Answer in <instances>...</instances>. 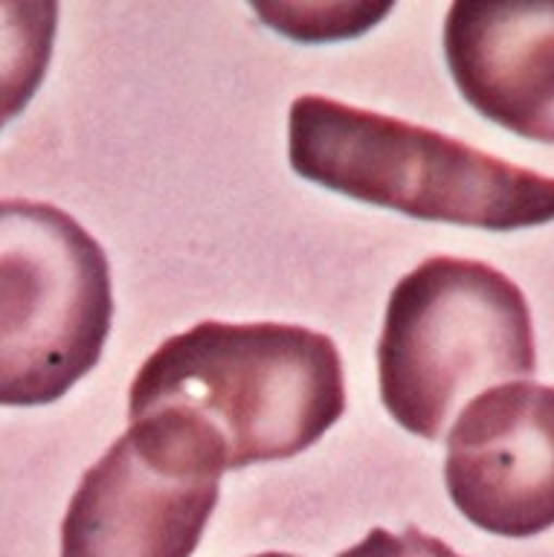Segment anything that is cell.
Segmentation results:
<instances>
[{
	"mask_svg": "<svg viewBox=\"0 0 554 557\" xmlns=\"http://www.w3.org/2000/svg\"><path fill=\"white\" fill-rule=\"evenodd\" d=\"M59 3L0 0V131L24 113L52 61Z\"/></svg>",
	"mask_w": 554,
	"mask_h": 557,
	"instance_id": "8",
	"label": "cell"
},
{
	"mask_svg": "<svg viewBox=\"0 0 554 557\" xmlns=\"http://www.w3.org/2000/svg\"><path fill=\"white\" fill-rule=\"evenodd\" d=\"M346 412L337 343L285 322H198L139 366L128 418L186 424L224 470L299 456Z\"/></svg>",
	"mask_w": 554,
	"mask_h": 557,
	"instance_id": "1",
	"label": "cell"
},
{
	"mask_svg": "<svg viewBox=\"0 0 554 557\" xmlns=\"http://www.w3.org/2000/svg\"><path fill=\"white\" fill-rule=\"evenodd\" d=\"M250 557H296V555H287V552H261V555H250Z\"/></svg>",
	"mask_w": 554,
	"mask_h": 557,
	"instance_id": "10",
	"label": "cell"
},
{
	"mask_svg": "<svg viewBox=\"0 0 554 557\" xmlns=\"http://www.w3.org/2000/svg\"><path fill=\"white\" fill-rule=\"evenodd\" d=\"M534 369L529 302L503 270L433 256L390 294L378 381L383 407L407 433L439 442L465 400Z\"/></svg>",
	"mask_w": 554,
	"mask_h": 557,
	"instance_id": "3",
	"label": "cell"
},
{
	"mask_svg": "<svg viewBox=\"0 0 554 557\" xmlns=\"http://www.w3.org/2000/svg\"><path fill=\"white\" fill-rule=\"evenodd\" d=\"M337 557H461L444 540L409 525L404 531L372 529L357 546L340 552Z\"/></svg>",
	"mask_w": 554,
	"mask_h": 557,
	"instance_id": "9",
	"label": "cell"
},
{
	"mask_svg": "<svg viewBox=\"0 0 554 557\" xmlns=\"http://www.w3.org/2000/svg\"><path fill=\"white\" fill-rule=\"evenodd\" d=\"M444 59L482 116L554 143V3L456 0L444 21Z\"/></svg>",
	"mask_w": 554,
	"mask_h": 557,
	"instance_id": "7",
	"label": "cell"
},
{
	"mask_svg": "<svg viewBox=\"0 0 554 557\" xmlns=\"http://www.w3.org/2000/svg\"><path fill=\"white\" fill-rule=\"evenodd\" d=\"M287 157L305 181L421 221L491 233L554 221V177L325 96L294 99Z\"/></svg>",
	"mask_w": 554,
	"mask_h": 557,
	"instance_id": "2",
	"label": "cell"
},
{
	"mask_svg": "<svg viewBox=\"0 0 554 557\" xmlns=\"http://www.w3.org/2000/svg\"><path fill=\"white\" fill-rule=\"evenodd\" d=\"M111 264L64 209L0 198V407L64 398L111 334Z\"/></svg>",
	"mask_w": 554,
	"mask_h": 557,
	"instance_id": "4",
	"label": "cell"
},
{
	"mask_svg": "<svg viewBox=\"0 0 554 557\" xmlns=\"http://www.w3.org/2000/svg\"><path fill=\"white\" fill-rule=\"evenodd\" d=\"M221 473L177 418H134L78 482L61 522V557H192L221 496Z\"/></svg>",
	"mask_w": 554,
	"mask_h": 557,
	"instance_id": "5",
	"label": "cell"
},
{
	"mask_svg": "<svg viewBox=\"0 0 554 557\" xmlns=\"http://www.w3.org/2000/svg\"><path fill=\"white\" fill-rule=\"evenodd\" d=\"M444 482L488 534L534 537L554 525V386L500 383L459 412Z\"/></svg>",
	"mask_w": 554,
	"mask_h": 557,
	"instance_id": "6",
	"label": "cell"
}]
</instances>
